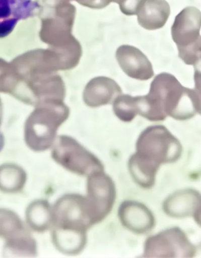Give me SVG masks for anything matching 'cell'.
<instances>
[{
	"mask_svg": "<svg viewBox=\"0 0 201 258\" xmlns=\"http://www.w3.org/2000/svg\"><path fill=\"white\" fill-rule=\"evenodd\" d=\"M147 119L162 121L168 116L184 120L200 113V90L181 85L172 75L162 73L152 81L149 93L144 96Z\"/></svg>",
	"mask_w": 201,
	"mask_h": 258,
	"instance_id": "6da1fadb",
	"label": "cell"
},
{
	"mask_svg": "<svg viewBox=\"0 0 201 258\" xmlns=\"http://www.w3.org/2000/svg\"><path fill=\"white\" fill-rule=\"evenodd\" d=\"M182 152L180 142L165 126H150L139 137L136 152L130 157L128 166L138 176L153 179L161 164L176 161Z\"/></svg>",
	"mask_w": 201,
	"mask_h": 258,
	"instance_id": "7a4b0ae2",
	"label": "cell"
},
{
	"mask_svg": "<svg viewBox=\"0 0 201 258\" xmlns=\"http://www.w3.org/2000/svg\"><path fill=\"white\" fill-rule=\"evenodd\" d=\"M41 0H0V39L11 35L27 50L34 45Z\"/></svg>",
	"mask_w": 201,
	"mask_h": 258,
	"instance_id": "3957f363",
	"label": "cell"
},
{
	"mask_svg": "<svg viewBox=\"0 0 201 258\" xmlns=\"http://www.w3.org/2000/svg\"><path fill=\"white\" fill-rule=\"evenodd\" d=\"M201 14L194 7H187L175 17L171 35L178 50V56L185 63L195 66L200 62Z\"/></svg>",
	"mask_w": 201,
	"mask_h": 258,
	"instance_id": "277c9868",
	"label": "cell"
},
{
	"mask_svg": "<svg viewBox=\"0 0 201 258\" xmlns=\"http://www.w3.org/2000/svg\"><path fill=\"white\" fill-rule=\"evenodd\" d=\"M53 226L87 231L96 224L86 197L70 194L62 196L53 207Z\"/></svg>",
	"mask_w": 201,
	"mask_h": 258,
	"instance_id": "5b68a950",
	"label": "cell"
},
{
	"mask_svg": "<svg viewBox=\"0 0 201 258\" xmlns=\"http://www.w3.org/2000/svg\"><path fill=\"white\" fill-rule=\"evenodd\" d=\"M196 251L185 233L172 227L149 237L144 246L145 257H191Z\"/></svg>",
	"mask_w": 201,
	"mask_h": 258,
	"instance_id": "8992f818",
	"label": "cell"
},
{
	"mask_svg": "<svg viewBox=\"0 0 201 258\" xmlns=\"http://www.w3.org/2000/svg\"><path fill=\"white\" fill-rule=\"evenodd\" d=\"M86 196L96 223L102 221L110 212L116 198L115 184L103 171L88 176Z\"/></svg>",
	"mask_w": 201,
	"mask_h": 258,
	"instance_id": "52a82bcc",
	"label": "cell"
},
{
	"mask_svg": "<svg viewBox=\"0 0 201 258\" xmlns=\"http://www.w3.org/2000/svg\"><path fill=\"white\" fill-rule=\"evenodd\" d=\"M52 157L58 164L78 175L88 176L104 171L99 159L78 145L61 144L54 149Z\"/></svg>",
	"mask_w": 201,
	"mask_h": 258,
	"instance_id": "ba28073f",
	"label": "cell"
},
{
	"mask_svg": "<svg viewBox=\"0 0 201 258\" xmlns=\"http://www.w3.org/2000/svg\"><path fill=\"white\" fill-rule=\"evenodd\" d=\"M115 56L122 70L130 78L147 80L153 76L151 62L138 48L122 45L116 50Z\"/></svg>",
	"mask_w": 201,
	"mask_h": 258,
	"instance_id": "9c48e42d",
	"label": "cell"
},
{
	"mask_svg": "<svg viewBox=\"0 0 201 258\" xmlns=\"http://www.w3.org/2000/svg\"><path fill=\"white\" fill-rule=\"evenodd\" d=\"M163 210L174 218L192 216L199 222L200 215V196L193 189H185L170 195L163 203Z\"/></svg>",
	"mask_w": 201,
	"mask_h": 258,
	"instance_id": "30bf717a",
	"label": "cell"
},
{
	"mask_svg": "<svg viewBox=\"0 0 201 258\" xmlns=\"http://www.w3.org/2000/svg\"><path fill=\"white\" fill-rule=\"evenodd\" d=\"M118 214L122 224L135 233H146L155 225L152 213L145 205L138 202H123L119 208Z\"/></svg>",
	"mask_w": 201,
	"mask_h": 258,
	"instance_id": "8fae6325",
	"label": "cell"
},
{
	"mask_svg": "<svg viewBox=\"0 0 201 258\" xmlns=\"http://www.w3.org/2000/svg\"><path fill=\"white\" fill-rule=\"evenodd\" d=\"M170 14V6L165 0H144L137 15L141 27L154 30L165 25Z\"/></svg>",
	"mask_w": 201,
	"mask_h": 258,
	"instance_id": "7c38bea8",
	"label": "cell"
},
{
	"mask_svg": "<svg viewBox=\"0 0 201 258\" xmlns=\"http://www.w3.org/2000/svg\"><path fill=\"white\" fill-rule=\"evenodd\" d=\"M54 227L52 241L59 251L65 254L76 255L84 249L87 243L86 231Z\"/></svg>",
	"mask_w": 201,
	"mask_h": 258,
	"instance_id": "4fadbf2b",
	"label": "cell"
},
{
	"mask_svg": "<svg viewBox=\"0 0 201 258\" xmlns=\"http://www.w3.org/2000/svg\"><path fill=\"white\" fill-rule=\"evenodd\" d=\"M89 104L93 106L111 104L121 93V89L113 79L104 77L92 80L88 89Z\"/></svg>",
	"mask_w": 201,
	"mask_h": 258,
	"instance_id": "5bb4252c",
	"label": "cell"
},
{
	"mask_svg": "<svg viewBox=\"0 0 201 258\" xmlns=\"http://www.w3.org/2000/svg\"><path fill=\"white\" fill-rule=\"evenodd\" d=\"M26 219L29 226L38 232H43L53 226V207L44 200L31 203L26 211Z\"/></svg>",
	"mask_w": 201,
	"mask_h": 258,
	"instance_id": "9a60e30c",
	"label": "cell"
},
{
	"mask_svg": "<svg viewBox=\"0 0 201 258\" xmlns=\"http://www.w3.org/2000/svg\"><path fill=\"white\" fill-rule=\"evenodd\" d=\"M27 181L26 171L14 163L0 166V190L7 194L17 193L23 189Z\"/></svg>",
	"mask_w": 201,
	"mask_h": 258,
	"instance_id": "2e32d148",
	"label": "cell"
},
{
	"mask_svg": "<svg viewBox=\"0 0 201 258\" xmlns=\"http://www.w3.org/2000/svg\"><path fill=\"white\" fill-rule=\"evenodd\" d=\"M4 254L7 256H34L37 254V244L29 231L6 241Z\"/></svg>",
	"mask_w": 201,
	"mask_h": 258,
	"instance_id": "e0dca14e",
	"label": "cell"
},
{
	"mask_svg": "<svg viewBox=\"0 0 201 258\" xmlns=\"http://www.w3.org/2000/svg\"><path fill=\"white\" fill-rule=\"evenodd\" d=\"M27 231L16 213L9 209L0 208V237L8 241Z\"/></svg>",
	"mask_w": 201,
	"mask_h": 258,
	"instance_id": "ac0fdd59",
	"label": "cell"
},
{
	"mask_svg": "<svg viewBox=\"0 0 201 258\" xmlns=\"http://www.w3.org/2000/svg\"><path fill=\"white\" fill-rule=\"evenodd\" d=\"M144 0H119L118 4L121 12L127 16L135 15Z\"/></svg>",
	"mask_w": 201,
	"mask_h": 258,
	"instance_id": "d6986e66",
	"label": "cell"
},
{
	"mask_svg": "<svg viewBox=\"0 0 201 258\" xmlns=\"http://www.w3.org/2000/svg\"><path fill=\"white\" fill-rule=\"evenodd\" d=\"M119 0H112V2L118 3Z\"/></svg>",
	"mask_w": 201,
	"mask_h": 258,
	"instance_id": "ffe728a7",
	"label": "cell"
}]
</instances>
